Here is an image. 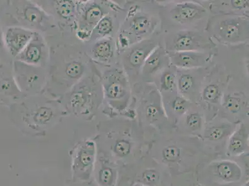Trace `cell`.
Returning a JSON list of instances; mask_svg holds the SVG:
<instances>
[{
  "label": "cell",
  "mask_w": 249,
  "mask_h": 186,
  "mask_svg": "<svg viewBox=\"0 0 249 186\" xmlns=\"http://www.w3.org/2000/svg\"><path fill=\"white\" fill-rule=\"evenodd\" d=\"M149 19L145 17H140L136 18L132 22V29L135 33L137 35L146 33L149 28Z\"/></svg>",
  "instance_id": "obj_16"
},
{
  "label": "cell",
  "mask_w": 249,
  "mask_h": 186,
  "mask_svg": "<svg viewBox=\"0 0 249 186\" xmlns=\"http://www.w3.org/2000/svg\"><path fill=\"white\" fill-rule=\"evenodd\" d=\"M146 112L148 116L155 117L158 114V109L155 107V106H151L147 108Z\"/></svg>",
  "instance_id": "obj_31"
},
{
  "label": "cell",
  "mask_w": 249,
  "mask_h": 186,
  "mask_svg": "<svg viewBox=\"0 0 249 186\" xmlns=\"http://www.w3.org/2000/svg\"><path fill=\"white\" fill-rule=\"evenodd\" d=\"M152 50L148 47H135L128 56V62L133 67H139L148 58L149 54Z\"/></svg>",
  "instance_id": "obj_13"
},
{
  "label": "cell",
  "mask_w": 249,
  "mask_h": 186,
  "mask_svg": "<svg viewBox=\"0 0 249 186\" xmlns=\"http://www.w3.org/2000/svg\"><path fill=\"white\" fill-rule=\"evenodd\" d=\"M225 106L232 112H237L241 109V102L235 97H227L225 101Z\"/></svg>",
  "instance_id": "obj_24"
},
{
  "label": "cell",
  "mask_w": 249,
  "mask_h": 186,
  "mask_svg": "<svg viewBox=\"0 0 249 186\" xmlns=\"http://www.w3.org/2000/svg\"><path fill=\"white\" fill-rule=\"evenodd\" d=\"M179 155V149L176 147H169L163 151V156L167 162H174Z\"/></svg>",
  "instance_id": "obj_25"
},
{
  "label": "cell",
  "mask_w": 249,
  "mask_h": 186,
  "mask_svg": "<svg viewBox=\"0 0 249 186\" xmlns=\"http://www.w3.org/2000/svg\"><path fill=\"white\" fill-rule=\"evenodd\" d=\"M23 18L29 24L40 23L42 19V13L35 7H28L24 10Z\"/></svg>",
  "instance_id": "obj_18"
},
{
  "label": "cell",
  "mask_w": 249,
  "mask_h": 186,
  "mask_svg": "<svg viewBox=\"0 0 249 186\" xmlns=\"http://www.w3.org/2000/svg\"><path fill=\"white\" fill-rule=\"evenodd\" d=\"M45 56V45L39 38L32 37L30 42L19 54L20 62L36 66L40 65Z\"/></svg>",
  "instance_id": "obj_4"
},
{
  "label": "cell",
  "mask_w": 249,
  "mask_h": 186,
  "mask_svg": "<svg viewBox=\"0 0 249 186\" xmlns=\"http://www.w3.org/2000/svg\"><path fill=\"white\" fill-rule=\"evenodd\" d=\"M159 178V176L157 172L155 171H146L144 172L143 175H142V179L144 182L148 184H153L158 181Z\"/></svg>",
  "instance_id": "obj_29"
},
{
  "label": "cell",
  "mask_w": 249,
  "mask_h": 186,
  "mask_svg": "<svg viewBox=\"0 0 249 186\" xmlns=\"http://www.w3.org/2000/svg\"><path fill=\"white\" fill-rule=\"evenodd\" d=\"M231 2L234 8L243 9L248 8L249 6V1H232Z\"/></svg>",
  "instance_id": "obj_30"
},
{
  "label": "cell",
  "mask_w": 249,
  "mask_h": 186,
  "mask_svg": "<svg viewBox=\"0 0 249 186\" xmlns=\"http://www.w3.org/2000/svg\"><path fill=\"white\" fill-rule=\"evenodd\" d=\"M188 126L192 129H197L200 126L201 119L200 115L198 114H192L187 117V119Z\"/></svg>",
  "instance_id": "obj_28"
},
{
  "label": "cell",
  "mask_w": 249,
  "mask_h": 186,
  "mask_svg": "<svg viewBox=\"0 0 249 186\" xmlns=\"http://www.w3.org/2000/svg\"><path fill=\"white\" fill-rule=\"evenodd\" d=\"M33 37V33L22 28L12 29L8 36V43L16 52L20 54Z\"/></svg>",
  "instance_id": "obj_10"
},
{
  "label": "cell",
  "mask_w": 249,
  "mask_h": 186,
  "mask_svg": "<svg viewBox=\"0 0 249 186\" xmlns=\"http://www.w3.org/2000/svg\"><path fill=\"white\" fill-rule=\"evenodd\" d=\"M103 13L100 6L92 4L89 6V8L86 9L81 18L83 19V22H85V26H87L85 30L92 26H94L95 28L103 18Z\"/></svg>",
  "instance_id": "obj_12"
},
{
  "label": "cell",
  "mask_w": 249,
  "mask_h": 186,
  "mask_svg": "<svg viewBox=\"0 0 249 186\" xmlns=\"http://www.w3.org/2000/svg\"><path fill=\"white\" fill-rule=\"evenodd\" d=\"M218 95L219 88L215 85H208L203 92V97L205 100L213 103L218 99Z\"/></svg>",
  "instance_id": "obj_21"
},
{
  "label": "cell",
  "mask_w": 249,
  "mask_h": 186,
  "mask_svg": "<svg viewBox=\"0 0 249 186\" xmlns=\"http://www.w3.org/2000/svg\"><path fill=\"white\" fill-rule=\"evenodd\" d=\"M92 178L98 186H112L114 184V169L108 164L104 154L97 149Z\"/></svg>",
  "instance_id": "obj_3"
},
{
  "label": "cell",
  "mask_w": 249,
  "mask_h": 186,
  "mask_svg": "<svg viewBox=\"0 0 249 186\" xmlns=\"http://www.w3.org/2000/svg\"><path fill=\"white\" fill-rule=\"evenodd\" d=\"M226 132V129L225 128H213L210 129L208 131V137L213 140H218L221 139L224 134Z\"/></svg>",
  "instance_id": "obj_27"
},
{
  "label": "cell",
  "mask_w": 249,
  "mask_h": 186,
  "mask_svg": "<svg viewBox=\"0 0 249 186\" xmlns=\"http://www.w3.org/2000/svg\"><path fill=\"white\" fill-rule=\"evenodd\" d=\"M218 172L219 175L225 180H230L234 176L232 167L228 163H221L219 165L218 167Z\"/></svg>",
  "instance_id": "obj_22"
},
{
  "label": "cell",
  "mask_w": 249,
  "mask_h": 186,
  "mask_svg": "<svg viewBox=\"0 0 249 186\" xmlns=\"http://www.w3.org/2000/svg\"><path fill=\"white\" fill-rule=\"evenodd\" d=\"M244 141L240 137L234 136L232 138L230 142V149L234 153H238L243 149Z\"/></svg>",
  "instance_id": "obj_26"
},
{
  "label": "cell",
  "mask_w": 249,
  "mask_h": 186,
  "mask_svg": "<svg viewBox=\"0 0 249 186\" xmlns=\"http://www.w3.org/2000/svg\"><path fill=\"white\" fill-rule=\"evenodd\" d=\"M175 76L173 73L165 72L161 79V87L165 91H173L175 88Z\"/></svg>",
  "instance_id": "obj_20"
},
{
  "label": "cell",
  "mask_w": 249,
  "mask_h": 186,
  "mask_svg": "<svg viewBox=\"0 0 249 186\" xmlns=\"http://www.w3.org/2000/svg\"><path fill=\"white\" fill-rule=\"evenodd\" d=\"M204 13V10L197 4L184 3L178 4L171 12L172 19L180 23L191 22L198 19Z\"/></svg>",
  "instance_id": "obj_5"
},
{
  "label": "cell",
  "mask_w": 249,
  "mask_h": 186,
  "mask_svg": "<svg viewBox=\"0 0 249 186\" xmlns=\"http://www.w3.org/2000/svg\"><path fill=\"white\" fill-rule=\"evenodd\" d=\"M112 42L107 38H101L92 49V56L101 62H107L113 56Z\"/></svg>",
  "instance_id": "obj_11"
},
{
  "label": "cell",
  "mask_w": 249,
  "mask_h": 186,
  "mask_svg": "<svg viewBox=\"0 0 249 186\" xmlns=\"http://www.w3.org/2000/svg\"><path fill=\"white\" fill-rule=\"evenodd\" d=\"M88 83H80L67 97V108L77 116L90 117L95 111L97 99L96 90Z\"/></svg>",
  "instance_id": "obj_2"
},
{
  "label": "cell",
  "mask_w": 249,
  "mask_h": 186,
  "mask_svg": "<svg viewBox=\"0 0 249 186\" xmlns=\"http://www.w3.org/2000/svg\"><path fill=\"white\" fill-rule=\"evenodd\" d=\"M171 58L174 65L182 68L200 67L206 58L201 52H174Z\"/></svg>",
  "instance_id": "obj_8"
},
{
  "label": "cell",
  "mask_w": 249,
  "mask_h": 186,
  "mask_svg": "<svg viewBox=\"0 0 249 186\" xmlns=\"http://www.w3.org/2000/svg\"><path fill=\"white\" fill-rule=\"evenodd\" d=\"M72 178L74 183H88L93 175L97 155L95 140L79 142L70 151Z\"/></svg>",
  "instance_id": "obj_1"
},
{
  "label": "cell",
  "mask_w": 249,
  "mask_h": 186,
  "mask_svg": "<svg viewBox=\"0 0 249 186\" xmlns=\"http://www.w3.org/2000/svg\"><path fill=\"white\" fill-rule=\"evenodd\" d=\"M202 42L196 33H180L174 37L172 47L176 52H191L202 48Z\"/></svg>",
  "instance_id": "obj_7"
},
{
  "label": "cell",
  "mask_w": 249,
  "mask_h": 186,
  "mask_svg": "<svg viewBox=\"0 0 249 186\" xmlns=\"http://www.w3.org/2000/svg\"><path fill=\"white\" fill-rule=\"evenodd\" d=\"M161 58L162 54L160 51L152 52L146 58L145 65L144 66V70L147 72H154L161 64Z\"/></svg>",
  "instance_id": "obj_15"
},
{
  "label": "cell",
  "mask_w": 249,
  "mask_h": 186,
  "mask_svg": "<svg viewBox=\"0 0 249 186\" xmlns=\"http://www.w3.org/2000/svg\"></svg>",
  "instance_id": "obj_32"
},
{
  "label": "cell",
  "mask_w": 249,
  "mask_h": 186,
  "mask_svg": "<svg viewBox=\"0 0 249 186\" xmlns=\"http://www.w3.org/2000/svg\"><path fill=\"white\" fill-rule=\"evenodd\" d=\"M113 151L120 157L127 156L130 151V144L126 140H117L113 148Z\"/></svg>",
  "instance_id": "obj_19"
},
{
  "label": "cell",
  "mask_w": 249,
  "mask_h": 186,
  "mask_svg": "<svg viewBox=\"0 0 249 186\" xmlns=\"http://www.w3.org/2000/svg\"><path fill=\"white\" fill-rule=\"evenodd\" d=\"M123 79L117 74H111L110 76L104 79L103 85L104 94L110 101L118 100L122 98L125 94Z\"/></svg>",
  "instance_id": "obj_9"
},
{
  "label": "cell",
  "mask_w": 249,
  "mask_h": 186,
  "mask_svg": "<svg viewBox=\"0 0 249 186\" xmlns=\"http://www.w3.org/2000/svg\"><path fill=\"white\" fill-rule=\"evenodd\" d=\"M189 107V102L182 97H177L173 103L174 112L182 114Z\"/></svg>",
  "instance_id": "obj_23"
},
{
  "label": "cell",
  "mask_w": 249,
  "mask_h": 186,
  "mask_svg": "<svg viewBox=\"0 0 249 186\" xmlns=\"http://www.w3.org/2000/svg\"><path fill=\"white\" fill-rule=\"evenodd\" d=\"M241 19L230 18L221 22L219 27V35L224 40L236 42L241 38L244 25Z\"/></svg>",
  "instance_id": "obj_6"
},
{
  "label": "cell",
  "mask_w": 249,
  "mask_h": 186,
  "mask_svg": "<svg viewBox=\"0 0 249 186\" xmlns=\"http://www.w3.org/2000/svg\"><path fill=\"white\" fill-rule=\"evenodd\" d=\"M114 29V24L111 18L104 17L95 27L92 35L97 38L106 37L109 35Z\"/></svg>",
  "instance_id": "obj_14"
},
{
  "label": "cell",
  "mask_w": 249,
  "mask_h": 186,
  "mask_svg": "<svg viewBox=\"0 0 249 186\" xmlns=\"http://www.w3.org/2000/svg\"><path fill=\"white\" fill-rule=\"evenodd\" d=\"M194 83V79L191 74H182L178 80V86L180 92L183 94L189 93L193 89Z\"/></svg>",
  "instance_id": "obj_17"
}]
</instances>
